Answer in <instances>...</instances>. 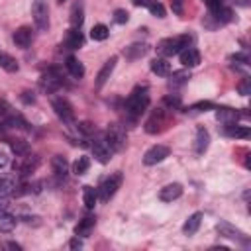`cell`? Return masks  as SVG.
Instances as JSON below:
<instances>
[{"label":"cell","instance_id":"obj_1","mask_svg":"<svg viewBox=\"0 0 251 251\" xmlns=\"http://www.w3.org/2000/svg\"><path fill=\"white\" fill-rule=\"evenodd\" d=\"M149 106V90L147 86H135L131 90V94L126 100V114L129 118H137L141 116Z\"/></svg>","mask_w":251,"mask_h":251},{"label":"cell","instance_id":"obj_2","mask_svg":"<svg viewBox=\"0 0 251 251\" xmlns=\"http://www.w3.org/2000/svg\"><path fill=\"white\" fill-rule=\"evenodd\" d=\"M188 43H190V35L184 33V35H176V37H167V39H163L157 49H159L161 55L173 57V55L180 53L184 47H188Z\"/></svg>","mask_w":251,"mask_h":251},{"label":"cell","instance_id":"obj_3","mask_svg":"<svg viewBox=\"0 0 251 251\" xmlns=\"http://www.w3.org/2000/svg\"><path fill=\"white\" fill-rule=\"evenodd\" d=\"M31 16H33V24L39 31H45L49 27V6L45 0H33Z\"/></svg>","mask_w":251,"mask_h":251},{"label":"cell","instance_id":"obj_4","mask_svg":"<svg viewBox=\"0 0 251 251\" xmlns=\"http://www.w3.org/2000/svg\"><path fill=\"white\" fill-rule=\"evenodd\" d=\"M106 143L112 151H122L126 147V131L120 124H110L106 129Z\"/></svg>","mask_w":251,"mask_h":251},{"label":"cell","instance_id":"obj_5","mask_svg":"<svg viewBox=\"0 0 251 251\" xmlns=\"http://www.w3.org/2000/svg\"><path fill=\"white\" fill-rule=\"evenodd\" d=\"M120 184H122V173H116V175H112L110 178H106V180L100 184V188H98L100 200H102V202H108V200L118 192Z\"/></svg>","mask_w":251,"mask_h":251},{"label":"cell","instance_id":"obj_6","mask_svg":"<svg viewBox=\"0 0 251 251\" xmlns=\"http://www.w3.org/2000/svg\"><path fill=\"white\" fill-rule=\"evenodd\" d=\"M169 153H171V149H169L167 145H161V143H157V145H153L151 149H147V153L143 155V163H145L147 167H151V165H157V163L165 161V159L169 157Z\"/></svg>","mask_w":251,"mask_h":251},{"label":"cell","instance_id":"obj_7","mask_svg":"<svg viewBox=\"0 0 251 251\" xmlns=\"http://www.w3.org/2000/svg\"><path fill=\"white\" fill-rule=\"evenodd\" d=\"M51 108L55 110V114L63 122H73L75 120V110H73V106H71V102L67 98H53L51 100Z\"/></svg>","mask_w":251,"mask_h":251},{"label":"cell","instance_id":"obj_8","mask_svg":"<svg viewBox=\"0 0 251 251\" xmlns=\"http://www.w3.org/2000/svg\"><path fill=\"white\" fill-rule=\"evenodd\" d=\"M216 229H218V233L222 235V237H227V239H233V241H239V243H249V239H247V235L243 233V231H239L237 227H233L231 224H227V222H220L218 226H216Z\"/></svg>","mask_w":251,"mask_h":251},{"label":"cell","instance_id":"obj_9","mask_svg":"<svg viewBox=\"0 0 251 251\" xmlns=\"http://www.w3.org/2000/svg\"><path fill=\"white\" fill-rule=\"evenodd\" d=\"M63 80H61V75L57 71H47L41 78H39V86L43 92H55L57 88H61Z\"/></svg>","mask_w":251,"mask_h":251},{"label":"cell","instance_id":"obj_10","mask_svg":"<svg viewBox=\"0 0 251 251\" xmlns=\"http://www.w3.org/2000/svg\"><path fill=\"white\" fill-rule=\"evenodd\" d=\"M92 153H94V159L98 161V163H102V165H106L110 159H112V149H110V145L106 143V139H94L92 141Z\"/></svg>","mask_w":251,"mask_h":251},{"label":"cell","instance_id":"obj_11","mask_svg":"<svg viewBox=\"0 0 251 251\" xmlns=\"http://www.w3.org/2000/svg\"><path fill=\"white\" fill-rule=\"evenodd\" d=\"M116 63H118V57H110L104 65H102V69L98 71V75H96V88H102L106 82H108V78L112 76V73H114V69H116Z\"/></svg>","mask_w":251,"mask_h":251},{"label":"cell","instance_id":"obj_12","mask_svg":"<svg viewBox=\"0 0 251 251\" xmlns=\"http://www.w3.org/2000/svg\"><path fill=\"white\" fill-rule=\"evenodd\" d=\"M210 145V133L206 127H196V137H194V153L196 155H204V151Z\"/></svg>","mask_w":251,"mask_h":251},{"label":"cell","instance_id":"obj_13","mask_svg":"<svg viewBox=\"0 0 251 251\" xmlns=\"http://www.w3.org/2000/svg\"><path fill=\"white\" fill-rule=\"evenodd\" d=\"M31 27H27V25H22V27H18L16 31H14V35H12V39H14V43L18 45V47H22V49H27L29 45H31Z\"/></svg>","mask_w":251,"mask_h":251},{"label":"cell","instance_id":"obj_14","mask_svg":"<svg viewBox=\"0 0 251 251\" xmlns=\"http://www.w3.org/2000/svg\"><path fill=\"white\" fill-rule=\"evenodd\" d=\"M178 55H180V63H182V67L192 69V67H196V65L200 63V51L194 49V47H184Z\"/></svg>","mask_w":251,"mask_h":251},{"label":"cell","instance_id":"obj_15","mask_svg":"<svg viewBox=\"0 0 251 251\" xmlns=\"http://www.w3.org/2000/svg\"><path fill=\"white\" fill-rule=\"evenodd\" d=\"M180 194H182V186H180L178 182L167 184V186H163V188L159 190V198H161L163 202H173V200L180 198Z\"/></svg>","mask_w":251,"mask_h":251},{"label":"cell","instance_id":"obj_16","mask_svg":"<svg viewBox=\"0 0 251 251\" xmlns=\"http://www.w3.org/2000/svg\"><path fill=\"white\" fill-rule=\"evenodd\" d=\"M82 43H84V37H82V33L78 31V27H71V29L67 31V35H65V45H67L69 49H80Z\"/></svg>","mask_w":251,"mask_h":251},{"label":"cell","instance_id":"obj_17","mask_svg":"<svg viewBox=\"0 0 251 251\" xmlns=\"http://www.w3.org/2000/svg\"><path fill=\"white\" fill-rule=\"evenodd\" d=\"M165 124H167V120H165L163 112H155V114L145 122V131H147V133H157V131L163 129Z\"/></svg>","mask_w":251,"mask_h":251},{"label":"cell","instance_id":"obj_18","mask_svg":"<svg viewBox=\"0 0 251 251\" xmlns=\"http://www.w3.org/2000/svg\"><path fill=\"white\" fill-rule=\"evenodd\" d=\"M69 22H71V25H73V27H80V25H82V22H84V6H82V2H80V0H76V2L73 4Z\"/></svg>","mask_w":251,"mask_h":251},{"label":"cell","instance_id":"obj_19","mask_svg":"<svg viewBox=\"0 0 251 251\" xmlns=\"http://www.w3.org/2000/svg\"><path fill=\"white\" fill-rule=\"evenodd\" d=\"M224 133L229 135V137L245 139V137H249V127L247 126H237L235 122H231V124H224Z\"/></svg>","mask_w":251,"mask_h":251},{"label":"cell","instance_id":"obj_20","mask_svg":"<svg viewBox=\"0 0 251 251\" xmlns=\"http://www.w3.org/2000/svg\"><path fill=\"white\" fill-rule=\"evenodd\" d=\"M200 224H202V214H200V212H194V214H192V216H188V220L184 222L182 231H184L186 235H194V233L198 231Z\"/></svg>","mask_w":251,"mask_h":251},{"label":"cell","instance_id":"obj_21","mask_svg":"<svg viewBox=\"0 0 251 251\" xmlns=\"http://www.w3.org/2000/svg\"><path fill=\"white\" fill-rule=\"evenodd\" d=\"M51 167H53V173L57 176H61V178H65L67 173H69V163H67V159L63 155H55L51 159Z\"/></svg>","mask_w":251,"mask_h":251},{"label":"cell","instance_id":"obj_22","mask_svg":"<svg viewBox=\"0 0 251 251\" xmlns=\"http://www.w3.org/2000/svg\"><path fill=\"white\" fill-rule=\"evenodd\" d=\"M151 71L157 76H169L171 75V63L167 59H153L151 61Z\"/></svg>","mask_w":251,"mask_h":251},{"label":"cell","instance_id":"obj_23","mask_svg":"<svg viewBox=\"0 0 251 251\" xmlns=\"http://www.w3.org/2000/svg\"><path fill=\"white\" fill-rule=\"evenodd\" d=\"M67 71L71 73V76H75V78H82L84 76V67H82V63L78 61V59H75V57H67Z\"/></svg>","mask_w":251,"mask_h":251},{"label":"cell","instance_id":"obj_24","mask_svg":"<svg viewBox=\"0 0 251 251\" xmlns=\"http://www.w3.org/2000/svg\"><path fill=\"white\" fill-rule=\"evenodd\" d=\"M22 159H24V163H20V165H18L20 175H29V173L37 167V163H39V161H37V157H35V155H29V153H27V155H24Z\"/></svg>","mask_w":251,"mask_h":251},{"label":"cell","instance_id":"obj_25","mask_svg":"<svg viewBox=\"0 0 251 251\" xmlns=\"http://www.w3.org/2000/svg\"><path fill=\"white\" fill-rule=\"evenodd\" d=\"M145 53H147V45H143V43H133L124 49V55L127 59H141Z\"/></svg>","mask_w":251,"mask_h":251},{"label":"cell","instance_id":"obj_26","mask_svg":"<svg viewBox=\"0 0 251 251\" xmlns=\"http://www.w3.org/2000/svg\"><path fill=\"white\" fill-rule=\"evenodd\" d=\"M96 200H98V190L92 188V186H84L82 188V202L88 210H92L96 206Z\"/></svg>","mask_w":251,"mask_h":251},{"label":"cell","instance_id":"obj_27","mask_svg":"<svg viewBox=\"0 0 251 251\" xmlns=\"http://www.w3.org/2000/svg\"><path fill=\"white\" fill-rule=\"evenodd\" d=\"M0 67H2L6 73H18V69H20L18 61H16L12 55L2 53V51H0Z\"/></svg>","mask_w":251,"mask_h":251},{"label":"cell","instance_id":"obj_28","mask_svg":"<svg viewBox=\"0 0 251 251\" xmlns=\"http://www.w3.org/2000/svg\"><path fill=\"white\" fill-rule=\"evenodd\" d=\"M10 149L16 153V157H24L29 153V143L25 139H10Z\"/></svg>","mask_w":251,"mask_h":251},{"label":"cell","instance_id":"obj_29","mask_svg":"<svg viewBox=\"0 0 251 251\" xmlns=\"http://www.w3.org/2000/svg\"><path fill=\"white\" fill-rule=\"evenodd\" d=\"M16 227V218L6 212V210H0V231H12Z\"/></svg>","mask_w":251,"mask_h":251},{"label":"cell","instance_id":"obj_30","mask_svg":"<svg viewBox=\"0 0 251 251\" xmlns=\"http://www.w3.org/2000/svg\"><path fill=\"white\" fill-rule=\"evenodd\" d=\"M14 188H16L14 178H12V176H4V175H0V198L10 196V194L14 192Z\"/></svg>","mask_w":251,"mask_h":251},{"label":"cell","instance_id":"obj_31","mask_svg":"<svg viewBox=\"0 0 251 251\" xmlns=\"http://www.w3.org/2000/svg\"><path fill=\"white\" fill-rule=\"evenodd\" d=\"M216 116H218V120L224 122V124H231V122H235V120L239 118V114H237L235 110H231V108H218Z\"/></svg>","mask_w":251,"mask_h":251},{"label":"cell","instance_id":"obj_32","mask_svg":"<svg viewBox=\"0 0 251 251\" xmlns=\"http://www.w3.org/2000/svg\"><path fill=\"white\" fill-rule=\"evenodd\" d=\"M108 35H110V29H108L104 24H96V25H92V29H90V37H92L94 41H104V39H108Z\"/></svg>","mask_w":251,"mask_h":251},{"label":"cell","instance_id":"obj_33","mask_svg":"<svg viewBox=\"0 0 251 251\" xmlns=\"http://www.w3.org/2000/svg\"><path fill=\"white\" fill-rule=\"evenodd\" d=\"M188 78H190V75H188L186 71H176V73H173V76H171V80H169V86H171V88H178V86L186 84Z\"/></svg>","mask_w":251,"mask_h":251},{"label":"cell","instance_id":"obj_34","mask_svg":"<svg viewBox=\"0 0 251 251\" xmlns=\"http://www.w3.org/2000/svg\"><path fill=\"white\" fill-rule=\"evenodd\" d=\"M92 227H94V218H84V220H80V222H78V226L75 227V233L84 237V235H88V233H90V229H92Z\"/></svg>","mask_w":251,"mask_h":251},{"label":"cell","instance_id":"obj_35","mask_svg":"<svg viewBox=\"0 0 251 251\" xmlns=\"http://www.w3.org/2000/svg\"><path fill=\"white\" fill-rule=\"evenodd\" d=\"M88 167H90V159L82 155V157H78V159L75 161L73 171H75V175H78V176H80V175H84V173L88 171Z\"/></svg>","mask_w":251,"mask_h":251},{"label":"cell","instance_id":"obj_36","mask_svg":"<svg viewBox=\"0 0 251 251\" xmlns=\"http://www.w3.org/2000/svg\"><path fill=\"white\" fill-rule=\"evenodd\" d=\"M147 10L155 16V18H165V6L159 0H147Z\"/></svg>","mask_w":251,"mask_h":251},{"label":"cell","instance_id":"obj_37","mask_svg":"<svg viewBox=\"0 0 251 251\" xmlns=\"http://www.w3.org/2000/svg\"><path fill=\"white\" fill-rule=\"evenodd\" d=\"M12 106L6 102V100H0V122H4L8 116H12Z\"/></svg>","mask_w":251,"mask_h":251},{"label":"cell","instance_id":"obj_38","mask_svg":"<svg viewBox=\"0 0 251 251\" xmlns=\"http://www.w3.org/2000/svg\"><path fill=\"white\" fill-rule=\"evenodd\" d=\"M127 20H129V14L126 10H116L114 12V22L116 24H126Z\"/></svg>","mask_w":251,"mask_h":251},{"label":"cell","instance_id":"obj_39","mask_svg":"<svg viewBox=\"0 0 251 251\" xmlns=\"http://www.w3.org/2000/svg\"><path fill=\"white\" fill-rule=\"evenodd\" d=\"M78 129H80L84 135H90V133H94V131H96V127H94L90 122H80V124H78Z\"/></svg>","mask_w":251,"mask_h":251},{"label":"cell","instance_id":"obj_40","mask_svg":"<svg viewBox=\"0 0 251 251\" xmlns=\"http://www.w3.org/2000/svg\"><path fill=\"white\" fill-rule=\"evenodd\" d=\"M163 102H165V104H167L171 110L180 106V98H178V96H165V100H163Z\"/></svg>","mask_w":251,"mask_h":251},{"label":"cell","instance_id":"obj_41","mask_svg":"<svg viewBox=\"0 0 251 251\" xmlns=\"http://www.w3.org/2000/svg\"><path fill=\"white\" fill-rule=\"evenodd\" d=\"M214 106H212V102H208V100H204V102H196L194 106H192V110H196V112H206V110H212Z\"/></svg>","mask_w":251,"mask_h":251},{"label":"cell","instance_id":"obj_42","mask_svg":"<svg viewBox=\"0 0 251 251\" xmlns=\"http://www.w3.org/2000/svg\"><path fill=\"white\" fill-rule=\"evenodd\" d=\"M20 98H22L24 104H33V102H35V96H33V92H29V90H24Z\"/></svg>","mask_w":251,"mask_h":251},{"label":"cell","instance_id":"obj_43","mask_svg":"<svg viewBox=\"0 0 251 251\" xmlns=\"http://www.w3.org/2000/svg\"><path fill=\"white\" fill-rule=\"evenodd\" d=\"M204 4H206V6H208V10L212 12V10L220 8V6H224V0H204Z\"/></svg>","mask_w":251,"mask_h":251},{"label":"cell","instance_id":"obj_44","mask_svg":"<svg viewBox=\"0 0 251 251\" xmlns=\"http://www.w3.org/2000/svg\"><path fill=\"white\" fill-rule=\"evenodd\" d=\"M249 82H251L249 78H243V82L237 86V88H239V92H241L243 96H247V94H249V90H251V88H249Z\"/></svg>","mask_w":251,"mask_h":251},{"label":"cell","instance_id":"obj_45","mask_svg":"<svg viewBox=\"0 0 251 251\" xmlns=\"http://www.w3.org/2000/svg\"><path fill=\"white\" fill-rule=\"evenodd\" d=\"M171 6H173V12L175 14H182V0H171Z\"/></svg>","mask_w":251,"mask_h":251},{"label":"cell","instance_id":"obj_46","mask_svg":"<svg viewBox=\"0 0 251 251\" xmlns=\"http://www.w3.org/2000/svg\"><path fill=\"white\" fill-rule=\"evenodd\" d=\"M69 245H71V249H76V247H82V241H80V239H78V235H76L75 239H71V243H69Z\"/></svg>","mask_w":251,"mask_h":251},{"label":"cell","instance_id":"obj_47","mask_svg":"<svg viewBox=\"0 0 251 251\" xmlns=\"http://www.w3.org/2000/svg\"><path fill=\"white\" fill-rule=\"evenodd\" d=\"M6 247H8V249H16V251H20V245H18V243H6Z\"/></svg>","mask_w":251,"mask_h":251},{"label":"cell","instance_id":"obj_48","mask_svg":"<svg viewBox=\"0 0 251 251\" xmlns=\"http://www.w3.org/2000/svg\"><path fill=\"white\" fill-rule=\"evenodd\" d=\"M135 6H147V0H133Z\"/></svg>","mask_w":251,"mask_h":251},{"label":"cell","instance_id":"obj_49","mask_svg":"<svg viewBox=\"0 0 251 251\" xmlns=\"http://www.w3.org/2000/svg\"><path fill=\"white\" fill-rule=\"evenodd\" d=\"M57 2H65V0H57Z\"/></svg>","mask_w":251,"mask_h":251}]
</instances>
